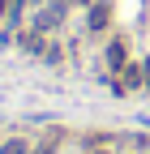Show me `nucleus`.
Listing matches in <instances>:
<instances>
[{
  "mask_svg": "<svg viewBox=\"0 0 150 154\" xmlns=\"http://www.w3.org/2000/svg\"><path fill=\"white\" fill-rule=\"evenodd\" d=\"M60 13H64V0H56V5H47V9L39 13V22H34V26H39V30H52L56 22H60Z\"/></svg>",
  "mask_w": 150,
  "mask_h": 154,
  "instance_id": "obj_1",
  "label": "nucleus"
},
{
  "mask_svg": "<svg viewBox=\"0 0 150 154\" xmlns=\"http://www.w3.org/2000/svg\"><path fill=\"white\" fill-rule=\"evenodd\" d=\"M103 26H107V0L90 9V30H103Z\"/></svg>",
  "mask_w": 150,
  "mask_h": 154,
  "instance_id": "obj_2",
  "label": "nucleus"
},
{
  "mask_svg": "<svg viewBox=\"0 0 150 154\" xmlns=\"http://www.w3.org/2000/svg\"><path fill=\"white\" fill-rule=\"evenodd\" d=\"M142 77H146L142 64H129V69H124V82H129V86H142Z\"/></svg>",
  "mask_w": 150,
  "mask_h": 154,
  "instance_id": "obj_3",
  "label": "nucleus"
},
{
  "mask_svg": "<svg viewBox=\"0 0 150 154\" xmlns=\"http://www.w3.org/2000/svg\"><path fill=\"white\" fill-rule=\"evenodd\" d=\"M0 154H26V141L22 137H9L5 146H0Z\"/></svg>",
  "mask_w": 150,
  "mask_h": 154,
  "instance_id": "obj_4",
  "label": "nucleus"
},
{
  "mask_svg": "<svg viewBox=\"0 0 150 154\" xmlns=\"http://www.w3.org/2000/svg\"><path fill=\"white\" fill-rule=\"evenodd\" d=\"M107 60L120 69V64H124V43H111V47H107Z\"/></svg>",
  "mask_w": 150,
  "mask_h": 154,
  "instance_id": "obj_5",
  "label": "nucleus"
},
{
  "mask_svg": "<svg viewBox=\"0 0 150 154\" xmlns=\"http://www.w3.org/2000/svg\"><path fill=\"white\" fill-rule=\"evenodd\" d=\"M34 154H52V146H43V150H34Z\"/></svg>",
  "mask_w": 150,
  "mask_h": 154,
  "instance_id": "obj_6",
  "label": "nucleus"
},
{
  "mask_svg": "<svg viewBox=\"0 0 150 154\" xmlns=\"http://www.w3.org/2000/svg\"><path fill=\"white\" fill-rule=\"evenodd\" d=\"M146 82H150V64H146Z\"/></svg>",
  "mask_w": 150,
  "mask_h": 154,
  "instance_id": "obj_7",
  "label": "nucleus"
},
{
  "mask_svg": "<svg viewBox=\"0 0 150 154\" xmlns=\"http://www.w3.org/2000/svg\"><path fill=\"white\" fill-rule=\"evenodd\" d=\"M0 9H5V0H0Z\"/></svg>",
  "mask_w": 150,
  "mask_h": 154,
  "instance_id": "obj_8",
  "label": "nucleus"
}]
</instances>
